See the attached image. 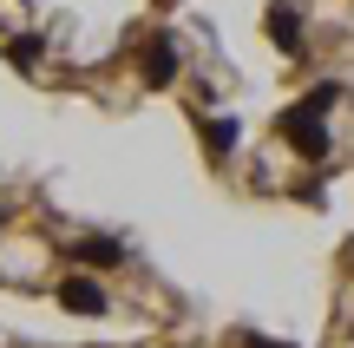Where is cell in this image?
Returning <instances> with one entry per match:
<instances>
[{"label": "cell", "instance_id": "6da1fadb", "mask_svg": "<svg viewBox=\"0 0 354 348\" xmlns=\"http://www.w3.org/2000/svg\"><path fill=\"white\" fill-rule=\"evenodd\" d=\"M282 138H295V145H302L308 158H322V152H328V138H322V112H315L308 99L282 112Z\"/></svg>", "mask_w": 354, "mask_h": 348}, {"label": "cell", "instance_id": "7a4b0ae2", "mask_svg": "<svg viewBox=\"0 0 354 348\" xmlns=\"http://www.w3.org/2000/svg\"><path fill=\"white\" fill-rule=\"evenodd\" d=\"M59 302H66V309H79V315H105V289L86 283V276H66V283H59Z\"/></svg>", "mask_w": 354, "mask_h": 348}, {"label": "cell", "instance_id": "3957f363", "mask_svg": "<svg viewBox=\"0 0 354 348\" xmlns=\"http://www.w3.org/2000/svg\"><path fill=\"white\" fill-rule=\"evenodd\" d=\"M269 33L282 39L289 59H302V20H295V7H269Z\"/></svg>", "mask_w": 354, "mask_h": 348}, {"label": "cell", "instance_id": "277c9868", "mask_svg": "<svg viewBox=\"0 0 354 348\" xmlns=\"http://www.w3.org/2000/svg\"><path fill=\"white\" fill-rule=\"evenodd\" d=\"M73 257H79V263H92V270H105V263L125 257V244H112V237H86V244H73Z\"/></svg>", "mask_w": 354, "mask_h": 348}, {"label": "cell", "instance_id": "5b68a950", "mask_svg": "<svg viewBox=\"0 0 354 348\" xmlns=\"http://www.w3.org/2000/svg\"><path fill=\"white\" fill-rule=\"evenodd\" d=\"M171 73H177L171 39H158V46H151V59H145V79H151V86H171Z\"/></svg>", "mask_w": 354, "mask_h": 348}, {"label": "cell", "instance_id": "8992f818", "mask_svg": "<svg viewBox=\"0 0 354 348\" xmlns=\"http://www.w3.org/2000/svg\"><path fill=\"white\" fill-rule=\"evenodd\" d=\"M203 145H210L216 158H223V152H236V125H230V118H203Z\"/></svg>", "mask_w": 354, "mask_h": 348}, {"label": "cell", "instance_id": "52a82bcc", "mask_svg": "<svg viewBox=\"0 0 354 348\" xmlns=\"http://www.w3.org/2000/svg\"><path fill=\"white\" fill-rule=\"evenodd\" d=\"M7 59H13V66H39V39H33V33L7 39Z\"/></svg>", "mask_w": 354, "mask_h": 348}, {"label": "cell", "instance_id": "ba28073f", "mask_svg": "<svg viewBox=\"0 0 354 348\" xmlns=\"http://www.w3.org/2000/svg\"><path fill=\"white\" fill-rule=\"evenodd\" d=\"M243 348H276V342H243Z\"/></svg>", "mask_w": 354, "mask_h": 348}]
</instances>
